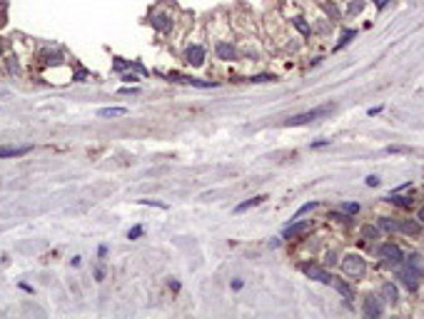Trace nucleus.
<instances>
[{"label": "nucleus", "mask_w": 424, "mask_h": 319, "mask_svg": "<svg viewBox=\"0 0 424 319\" xmlns=\"http://www.w3.org/2000/svg\"><path fill=\"white\" fill-rule=\"evenodd\" d=\"M334 110V105H325V108H317V110H310V112H302V115H294L290 120H285V128H297V125H307V122L317 120V117H325Z\"/></svg>", "instance_id": "obj_1"}, {"label": "nucleus", "mask_w": 424, "mask_h": 319, "mask_svg": "<svg viewBox=\"0 0 424 319\" xmlns=\"http://www.w3.org/2000/svg\"><path fill=\"white\" fill-rule=\"evenodd\" d=\"M342 270H344V274H347V277L357 279V277H362V274H364L367 264H364V259H362L359 255H347V257L342 259Z\"/></svg>", "instance_id": "obj_2"}, {"label": "nucleus", "mask_w": 424, "mask_h": 319, "mask_svg": "<svg viewBox=\"0 0 424 319\" xmlns=\"http://www.w3.org/2000/svg\"><path fill=\"white\" fill-rule=\"evenodd\" d=\"M379 257L384 259V264H392V267H397V264H402V250H399V247L397 244H382L379 247Z\"/></svg>", "instance_id": "obj_3"}, {"label": "nucleus", "mask_w": 424, "mask_h": 319, "mask_svg": "<svg viewBox=\"0 0 424 319\" xmlns=\"http://www.w3.org/2000/svg\"><path fill=\"white\" fill-rule=\"evenodd\" d=\"M419 267H412V264H409V267L407 270H399V279H402V285L404 287H407L409 292H414L417 287H419Z\"/></svg>", "instance_id": "obj_4"}, {"label": "nucleus", "mask_w": 424, "mask_h": 319, "mask_svg": "<svg viewBox=\"0 0 424 319\" xmlns=\"http://www.w3.org/2000/svg\"><path fill=\"white\" fill-rule=\"evenodd\" d=\"M302 272H305L310 279L322 282V285H329V282H332V274H329V272H325L322 267H317V264H302Z\"/></svg>", "instance_id": "obj_5"}, {"label": "nucleus", "mask_w": 424, "mask_h": 319, "mask_svg": "<svg viewBox=\"0 0 424 319\" xmlns=\"http://www.w3.org/2000/svg\"><path fill=\"white\" fill-rule=\"evenodd\" d=\"M187 63L195 65V67H200V65L205 63V50H202L200 45H190V48H187Z\"/></svg>", "instance_id": "obj_6"}, {"label": "nucleus", "mask_w": 424, "mask_h": 319, "mask_svg": "<svg viewBox=\"0 0 424 319\" xmlns=\"http://www.w3.org/2000/svg\"><path fill=\"white\" fill-rule=\"evenodd\" d=\"M170 80L187 82V85H195V87H215V82H205V80H197V78H187V75H180V73H170Z\"/></svg>", "instance_id": "obj_7"}, {"label": "nucleus", "mask_w": 424, "mask_h": 319, "mask_svg": "<svg viewBox=\"0 0 424 319\" xmlns=\"http://www.w3.org/2000/svg\"><path fill=\"white\" fill-rule=\"evenodd\" d=\"M217 58L220 60H237V50L222 40V43H217Z\"/></svg>", "instance_id": "obj_8"}, {"label": "nucleus", "mask_w": 424, "mask_h": 319, "mask_svg": "<svg viewBox=\"0 0 424 319\" xmlns=\"http://www.w3.org/2000/svg\"><path fill=\"white\" fill-rule=\"evenodd\" d=\"M307 229H310V224H307V222H294V224H290V227L285 229V239H292V237L305 235Z\"/></svg>", "instance_id": "obj_9"}, {"label": "nucleus", "mask_w": 424, "mask_h": 319, "mask_svg": "<svg viewBox=\"0 0 424 319\" xmlns=\"http://www.w3.org/2000/svg\"><path fill=\"white\" fill-rule=\"evenodd\" d=\"M382 314V304L377 297H369L367 304H364V317H379Z\"/></svg>", "instance_id": "obj_10"}, {"label": "nucleus", "mask_w": 424, "mask_h": 319, "mask_svg": "<svg viewBox=\"0 0 424 319\" xmlns=\"http://www.w3.org/2000/svg\"><path fill=\"white\" fill-rule=\"evenodd\" d=\"M382 297H384V302H390V304H397L399 294H397V287L392 285V282H387V285H382Z\"/></svg>", "instance_id": "obj_11"}, {"label": "nucleus", "mask_w": 424, "mask_h": 319, "mask_svg": "<svg viewBox=\"0 0 424 319\" xmlns=\"http://www.w3.org/2000/svg\"><path fill=\"white\" fill-rule=\"evenodd\" d=\"M399 229H402V232H407V235H419L422 232V222L419 220H404V222H399Z\"/></svg>", "instance_id": "obj_12"}, {"label": "nucleus", "mask_w": 424, "mask_h": 319, "mask_svg": "<svg viewBox=\"0 0 424 319\" xmlns=\"http://www.w3.org/2000/svg\"><path fill=\"white\" fill-rule=\"evenodd\" d=\"M33 147H0V160L3 157H20V155H28Z\"/></svg>", "instance_id": "obj_13"}, {"label": "nucleus", "mask_w": 424, "mask_h": 319, "mask_svg": "<svg viewBox=\"0 0 424 319\" xmlns=\"http://www.w3.org/2000/svg\"><path fill=\"white\" fill-rule=\"evenodd\" d=\"M329 285L334 287V289H337L342 297H347V299H352V287L347 285V282L344 279H337V277H332V282H329Z\"/></svg>", "instance_id": "obj_14"}, {"label": "nucleus", "mask_w": 424, "mask_h": 319, "mask_svg": "<svg viewBox=\"0 0 424 319\" xmlns=\"http://www.w3.org/2000/svg\"><path fill=\"white\" fill-rule=\"evenodd\" d=\"M122 115H128L125 108H102V110H98V117H122Z\"/></svg>", "instance_id": "obj_15"}, {"label": "nucleus", "mask_w": 424, "mask_h": 319, "mask_svg": "<svg viewBox=\"0 0 424 319\" xmlns=\"http://www.w3.org/2000/svg\"><path fill=\"white\" fill-rule=\"evenodd\" d=\"M264 200H267V197H262V194H260V197H252V200H247V202L237 205V207H235V212H237V215H240V212H247V209L257 207V205H260V202H264Z\"/></svg>", "instance_id": "obj_16"}, {"label": "nucleus", "mask_w": 424, "mask_h": 319, "mask_svg": "<svg viewBox=\"0 0 424 319\" xmlns=\"http://www.w3.org/2000/svg\"><path fill=\"white\" fill-rule=\"evenodd\" d=\"M292 25L299 30V32H302L305 35V38H310V35H312V28L305 23V17H294V20H292Z\"/></svg>", "instance_id": "obj_17"}, {"label": "nucleus", "mask_w": 424, "mask_h": 319, "mask_svg": "<svg viewBox=\"0 0 424 319\" xmlns=\"http://www.w3.org/2000/svg\"><path fill=\"white\" fill-rule=\"evenodd\" d=\"M352 38H355V30H344V32H342V38H340V43L334 45V50H342L344 45H349Z\"/></svg>", "instance_id": "obj_18"}, {"label": "nucleus", "mask_w": 424, "mask_h": 319, "mask_svg": "<svg viewBox=\"0 0 424 319\" xmlns=\"http://www.w3.org/2000/svg\"><path fill=\"white\" fill-rule=\"evenodd\" d=\"M387 202H392V205H397V207H412V197H399V194H392Z\"/></svg>", "instance_id": "obj_19"}, {"label": "nucleus", "mask_w": 424, "mask_h": 319, "mask_svg": "<svg viewBox=\"0 0 424 319\" xmlns=\"http://www.w3.org/2000/svg\"><path fill=\"white\" fill-rule=\"evenodd\" d=\"M379 227H382V229H387V232H397V229H399V222H392L390 217H382Z\"/></svg>", "instance_id": "obj_20"}, {"label": "nucleus", "mask_w": 424, "mask_h": 319, "mask_svg": "<svg viewBox=\"0 0 424 319\" xmlns=\"http://www.w3.org/2000/svg\"><path fill=\"white\" fill-rule=\"evenodd\" d=\"M322 8H325V13L332 17V20H340V10H337L334 3H322Z\"/></svg>", "instance_id": "obj_21"}, {"label": "nucleus", "mask_w": 424, "mask_h": 319, "mask_svg": "<svg viewBox=\"0 0 424 319\" xmlns=\"http://www.w3.org/2000/svg\"><path fill=\"white\" fill-rule=\"evenodd\" d=\"M362 8H364V3L362 0H355V3H349V8H347V15L352 17V15H359L362 13Z\"/></svg>", "instance_id": "obj_22"}, {"label": "nucleus", "mask_w": 424, "mask_h": 319, "mask_svg": "<svg viewBox=\"0 0 424 319\" xmlns=\"http://www.w3.org/2000/svg\"><path fill=\"white\" fill-rule=\"evenodd\" d=\"M152 25H155L157 30H167V28H170V23H167V15H157L155 20H152Z\"/></svg>", "instance_id": "obj_23"}, {"label": "nucleus", "mask_w": 424, "mask_h": 319, "mask_svg": "<svg viewBox=\"0 0 424 319\" xmlns=\"http://www.w3.org/2000/svg\"><path fill=\"white\" fill-rule=\"evenodd\" d=\"M317 207V202H307V205H302V207H299L297 209V215H294V220H299V217H302V215H307V212H312Z\"/></svg>", "instance_id": "obj_24"}, {"label": "nucleus", "mask_w": 424, "mask_h": 319, "mask_svg": "<svg viewBox=\"0 0 424 319\" xmlns=\"http://www.w3.org/2000/svg\"><path fill=\"white\" fill-rule=\"evenodd\" d=\"M275 80V75H252L250 78V82H272Z\"/></svg>", "instance_id": "obj_25"}, {"label": "nucleus", "mask_w": 424, "mask_h": 319, "mask_svg": "<svg viewBox=\"0 0 424 319\" xmlns=\"http://www.w3.org/2000/svg\"><path fill=\"white\" fill-rule=\"evenodd\" d=\"M344 212H347V215H357V212H359V205H357V202H347V205H344Z\"/></svg>", "instance_id": "obj_26"}, {"label": "nucleus", "mask_w": 424, "mask_h": 319, "mask_svg": "<svg viewBox=\"0 0 424 319\" xmlns=\"http://www.w3.org/2000/svg\"><path fill=\"white\" fill-rule=\"evenodd\" d=\"M140 235H143V227H135V229H130V232H128V239H137Z\"/></svg>", "instance_id": "obj_27"}, {"label": "nucleus", "mask_w": 424, "mask_h": 319, "mask_svg": "<svg viewBox=\"0 0 424 319\" xmlns=\"http://www.w3.org/2000/svg\"><path fill=\"white\" fill-rule=\"evenodd\" d=\"M140 205H155V207H160V209H167V205H163V202H155V200H140Z\"/></svg>", "instance_id": "obj_28"}, {"label": "nucleus", "mask_w": 424, "mask_h": 319, "mask_svg": "<svg viewBox=\"0 0 424 319\" xmlns=\"http://www.w3.org/2000/svg\"><path fill=\"white\" fill-rule=\"evenodd\" d=\"M367 185H369V187H377V185H379V177L369 175V177H367Z\"/></svg>", "instance_id": "obj_29"}, {"label": "nucleus", "mask_w": 424, "mask_h": 319, "mask_svg": "<svg viewBox=\"0 0 424 319\" xmlns=\"http://www.w3.org/2000/svg\"><path fill=\"white\" fill-rule=\"evenodd\" d=\"M387 152H394L397 155V152H409V150L407 147H399V145H392V147H387Z\"/></svg>", "instance_id": "obj_30"}, {"label": "nucleus", "mask_w": 424, "mask_h": 319, "mask_svg": "<svg viewBox=\"0 0 424 319\" xmlns=\"http://www.w3.org/2000/svg\"><path fill=\"white\" fill-rule=\"evenodd\" d=\"M113 67H115V70H125V67H128V63H122V60L117 58V60L113 63Z\"/></svg>", "instance_id": "obj_31"}, {"label": "nucleus", "mask_w": 424, "mask_h": 319, "mask_svg": "<svg viewBox=\"0 0 424 319\" xmlns=\"http://www.w3.org/2000/svg\"><path fill=\"white\" fill-rule=\"evenodd\" d=\"M329 145V140H320V143H312V147L317 150V147H327Z\"/></svg>", "instance_id": "obj_32"}, {"label": "nucleus", "mask_w": 424, "mask_h": 319, "mask_svg": "<svg viewBox=\"0 0 424 319\" xmlns=\"http://www.w3.org/2000/svg\"><path fill=\"white\" fill-rule=\"evenodd\" d=\"M417 220H419V222H424V207L419 209V215H417Z\"/></svg>", "instance_id": "obj_33"}, {"label": "nucleus", "mask_w": 424, "mask_h": 319, "mask_svg": "<svg viewBox=\"0 0 424 319\" xmlns=\"http://www.w3.org/2000/svg\"><path fill=\"white\" fill-rule=\"evenodd\" d=\"M0 52H3V48H0Z\"/></svg>", "instance_id": "obj_34"}]
</instances>
